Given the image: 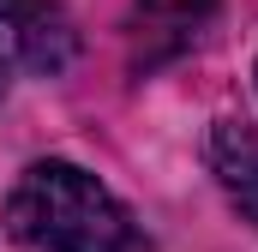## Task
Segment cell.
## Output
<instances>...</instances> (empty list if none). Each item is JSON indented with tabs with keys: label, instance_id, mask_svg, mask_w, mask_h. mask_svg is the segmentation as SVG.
<instances>
[{
	"label": "cell",
	"instance_id": "cell-1",
	"mask_svg": "<svg viewBox=\"0 0 258 252\" xmlns=\"http://www.w3.org/2000/svg\"><path fill=\"white\" fill-rule=\"evenodd\" d=\"M6 234L36 252H126L132 222L120 198L78 162H30L6 192Z\"/></svg>",
	"mask_w": 258,
	"mask_h": 252
},
{
	"label": "cell",
	"instance_id": "cell-2",
	"mask_svg": "<svg viewBox=\"0 0 258 252\" xmlns=\"http://www.w3.org/2000/svg\"><path fill=\"white\" fill-rule=\"evenodd\" d=\"M0 30L6 42L42 72H60L72 60V30H66V12L48 0H0Z\"/></svg>",
	"mask_w": 258,
	"mask_h": 252
},
{
	"label": "cell",
	"instance_id": "cell-3",
	"mask_svg": "<svg viewBox=\"0 0 258 252\" xmlns=\"http://www.w3.org/2000/svg\"><path fill=\"white\" fill-rule=\"evenodd\" d=\"M210 168L222 192L234 198V210L258 222V126L252 120H222L210 132Z\"/></svg>",
	"mask_w": 258,
	"mask_h": 252
},
{
	"label": "cell",
	"instance_id": "cell-4",
	"mask_svg": "<svg viewBox=\"0 0 258 252\" xmlns=\"http://www.w3.org/2000/svg\"><path fill=\"white\" fill-rule=\"evenodd\" d=\"M210 6L216 0H138V48H144V60H162V54H174V48H186L198 36V24L210 18Z\"/></svg>",
	"mask_w": 258,
	"mask_h": 252
},
{
	"label": "cell",
	"instance_id": "cell-5",
	"mask_svg": "<svg viewBox=\"0 0 258 252\" xmlns=\"http://www.w3.org/2000/svg\"><path fill=\"white\" fill-rule=\"evenodd\" d=\"M6 84H12V54H6V42H0V96H6Z\"/></svg>",
	"mask_w": 258,
	"mask_h": 252
}]
</instances>
